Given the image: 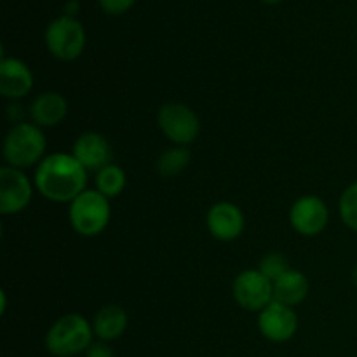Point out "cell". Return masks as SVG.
<instances>
[{
  "label": "cell",
  "instance_id": "obj_16",
  "mask_svg": "<svg viewBox=\"0 0 357 357\" xmlns=\"http://www.w3.org/2000/svg\"><path fill=\"white\" fill-rule=\"evenodd\" d=\"M309 279L303 272L289 268L286 274L274 281V300L284 305L296 307L309 296Z\"/></svg>",
  "mask_w": 357,
  "mask_h": 357
},
{
  "label": "cell",
  "instance_id": "obj_22",
  "mask_svg": "<svg viewBox=\"0 0 357 357\" xmlns=\"http://www.w3.org/2000/svg\"><path fill=\"white\" fill-rule=\"evenodd\" d=\"M84 354H86V357H115L114 349L108 345V342L103 340L93 342Z\"/></svg>",
  "mask_w": 357,
  "mask_h": 357
},
{
  "label": "cell",
  "instance_id": "obj_19",
  "mask_svg": "<svg viewBox=\"0 0 357 357\" xmlns=\"http://www.w3.org/2000/svg\"><path fill=\"white\" fill-rule=\"evenodd\" d=\"M338 213L345 227H349L352 232H357V181L342 192L340 201H338Z\"/></svg>",
  "mask_w": 357,
  "mask_h": 357
},
{
  "label": "cell",
  "instance_id": "obj_11",
  "mask_svg": "<svg viewBox=\"0 0 357 357\" xmlns=\"http://www.w3.org/2000/svg\"><path fill=\"white\" fill-rule=\"evenodd\" d=\"M206 225L215 239L230 243V241L239 239L241 234L244 232L246 220L239 206L229 201H220L209 208Z\"/></svg>",
  "mask_w": 357,
  "mask_h": 357
},
{
  "label": "cell",
  "instance_id": "obj_24",
  "mask_svg": "<svg viewBox=\"0 0 357 357\" xmlns=\"http://www.w3.org/2000/svg\"><path fill=\"white\" fill-rule=\"evenodd\" d=\"M261 2H265V3H279V2H281V0H261Z\"/></svg>",
  "mask_w": 357,
  "mask_h": 357
},
{
  "label": "cell",
  "instance_id": "obj_20",
  "mask_svg": "<svg viewBox=\"0 0 357 357\" xmlns=\"http://www.w3.org/2000/svg\"><path fill=\"white\" fill-rule=\"evenodd\" d=\"M289 268L291 267H289L288 258H286L284 255L268 253L260 260V267H258V271H260L264 275H267V278L274 282L275 279H279L282 274H286Z\"/></svg>",
  "mask_w": 357,
  "mask_h": 357
},
{
  "label": "cell",
  "instance_id": "obj_2",
  "mask_svg": "<svg viewBox=\"0 0 357 357\" xmlns=\"http://www.w3.org/2000/svg\"><path fill=\"white\" fill-rule=\"evenodd\" d=\"M45 146L47 142L42 128L33 122H17L3 139L2 153L7 166L24 171L42 162L45 157Z\"/></svg>",
  "mask_w": 357,
  "mask_h": 357
},
{
  "label": "cell",
  "instance_id": "obj_15",
  "mask_svg": "<svg viewBox=\"0 0 357 357\" xmlns=\"http://www.w3.org/2000/svg\"><path fill=\"white\" fill-rule=\"evenodd\" d=\"M128 323V312L121 305H105L98 310L91 324L98 340L114 342L126 333Z\"/></svg>",
  "mask_w": 357,
  "mask_h": 357
},
{
  "label": "cell",
  "instance_id": "obj_1",
  "mask_svg": "<svg viewBox=\"0 0 357 357\" xmlns=\"http://www.w3.org/2000/svg\"><path fill=\"white\" fill-rule=\"evenodd\" d=\"M35 188L52 202H72L87 190V169L73 153L56 152L45 155L35 169Z\"/></svg>",
  "mask_w": 357,
  "mask_h": 357
},
{
  "label": "cell",
  "instance_id": "obj_3",
  "mask_svg": "<svg viewBox=\"0 0 357 357\" xmlns=\"http://www.w3.org/2000/svg\"><path fill=\"white\" fill-rule=\"evenodd\" d=\"M93 324L80 314H65L52 323L45 335V349L54 357H73L93 344Z\"/></svg>",
  "mask_w": 357,
  "mask_h": 357
},
{
  "label": "cell",
  "instance_id": "obj_23",
  "mask_svg": "<svg viewBox=\"0 0 357 357\" xmlns=\"http://www.w3.org/2000/svg\"><path fill=\"white\" fill-rule=\"evenodd\" d=\"M352 282H354V286L357 288V264H356L354 271H352Z\"/></svg>",
  "mask_w": 357,
  "mask_h": 357
},
{
  "label": "cell",
  "instance_id": "obj_6",
  "mask_svg": "<svg viewBox=\"0 0 357 357\" xmlns=\"http://www.w3.org/2000/svg\"><path fill=\"white\" fill-rule=\"evenodd\" d=\"M160 131L174 145L187 146L197 139L201 132V121L190 107L183 103H166L157 114Z\"/></svg>",
  "mask_w": 357,
  "mask_h": 357
},
{
  "label": "cell",
  "instance_id": "obj_4",
  "mask_svg": "<svg viewBox=\"0 0 357 357\" xmlns=\"http://www.w3.org/2000/svg\"><path fill=\"white\" fill-rule=\"evenodd\" d=\"M110 216V199L98 190H84L70 202V225L82 237L100 236L108 227Z\"/></svg>",
  "mask_w": 357,
  "mask_h": 357
},
{
  "label": "cell",
  "instance_id": "obj_5",
  "mask_svg": "<svg viewBox=\"0 0 357 357\" xmlns=\"http://www.w3.org/2000/svg\"><path fill=\"white\" fill-rule=\"evenodd\" d=\"M45 45L56 59L73 61L86 47V30L73 16H59L52 20L45 30Z\"/></svg>",
  "mask_w": 357,
  "mask_h": 357
},
{
  "label": "cell",
  "instance_id": "obj_14",
  "mask_svg": "<svg viewBox=\"0 0 357 357\" xmlns=\"http://www.w3.org/2000/svg\"><path fill=\"white\" fill-rule=\"evenodd\" d=\"M68 114V101L56 91L38 94L30 105V119L38 128H54L61 124Z\"/></svg>",
  "mask_w": 357,
  "mask_h": 357
},
{
  "label": "cell",
  "instance_id": "obj_9",
  "mask_svg": "<svg viewBox=\"0 0 357 357\" xmlns=\"http://www.w3.org/2000/svg\"><path fill=\"white\" fill-rule=\"evenodd\" d=\"M33 197V187L26 173L16 167L0 169V213L3 216L24 211Z\"/></svg>",
  "mask_w": 357,
  "mask_h": 357
},
{
  "label": "cell",
  "instance_id": "obj_12",
  "mask_svg": "<svg viewBox=\"0 0 357 357\" xmlns=\"http://www.w3.org/2000/svg\"><path fill=\"white\" fill-rule=\"evenodd\" d=\"M73 157L87 171H100L112 164V146L103 135L96 131L82 132L73 143Z\"/></svg>",
  "mask_w": 357,
  "mask_h": 357
},
{
  "label": "cell",
  "instance_id": "obj_8",
  "mask_svg": "<svg viewBox=\"0 0 357 357\" xmlns=\"http://www.w3.org/2000/svg\"><path fill=\"white\" fill-rule=\"evenodd\" d=\"M258 330L272 344H284L298 331V316L293 307L274 300L258 312Z\"/></svg>",
  "mask_w": 357,
  "mask_h": 357
},
{
  "label": "cell",
  "instance_id": "obj_17",
  "mask_svg": "<svg viewBox=\"0 0 357 357\" xmlns=\"http://www.w3.org/2000/svg\"><path fill=\"white\" fill-rule=\"evenodd\" d=\"M126 185H128L126 171L117 164H108L96 173V190L101 192L105 197H119L124 192Z\"/></svg>",
  "mask_w": 357,
  "mask_h": 357
},
{
  "label": "cell",
  "instance_id": "obj_18",
  "mask_svg": "<svg viewBox=\"0 0 357 357\" xmlns=\"http://www.w3.org/2000/svg\"><path fill=\"white\" fill-rule=\"evenodd\" d=\"M192 160V153L187 146H173V149L164 150L157 159V171L160 176L173 178L178 176L181 171L187 169Z\"/></svg>",
  "mask_w": 357,
  "mask_h": 357
},
{
  "label": "cell",
  "instance_id": "obj_10",
  "mask_svg": "<svg viewBox=\"0 0 357 357\" xmlns=\"http://www.w3.org/2000/svg\"><path fill=\"white\" fill-rule=\"evenodd\" d=\"M330 222V209L317 195H303L289 209V223L300 236H319Z\"/></svg>",
  "mask_w": 357,
  "mask_h": 357
},
{
  "label": "cell",
  "instance_id": "obj_21",
  "mask_svg": "<svg viewBox=\"0 0 357 357\" xmlns=\"http://www.w3.org/2000/svg\"><path fill=\"white\" fill-rule=\"evenodd\" d=\"M107 14H122L132 7L136 0H98Z\"/></svg>",
  "mask_w": 357,
  "mask_h": 357
},
{
  "label": "cell",
  "instance_id": "obj_13",
  "mask_svg": "<svg viewBox=\"0 0 357 357\" xmlns=\"http://www.w3.org/2000/svg\"><path fill=\"white\" fill-rule=\"evenodd\" d=\"M33 87L30 66L17 58L0 59V94L7 100H21Z\"/></svg>",
  "mask_w": 357,
  "mask_h": 357
},
{
  "label": "cell",
  "instance_id": "obj_7",
  "mask_svg": "<svg viewBox=\"0 0 357 357\" xmlns=\"http://www.w3.org/2000/svg\"><path fill=\"white\" fill-rule=\"evenodd\" d=\"M232 295L241 309L261 312L268 303L274 302V282L258 268H248L234 279Z\"/></svg>",
  "mask_w": 357,
  "mask_h": 357
}]
</instances>
